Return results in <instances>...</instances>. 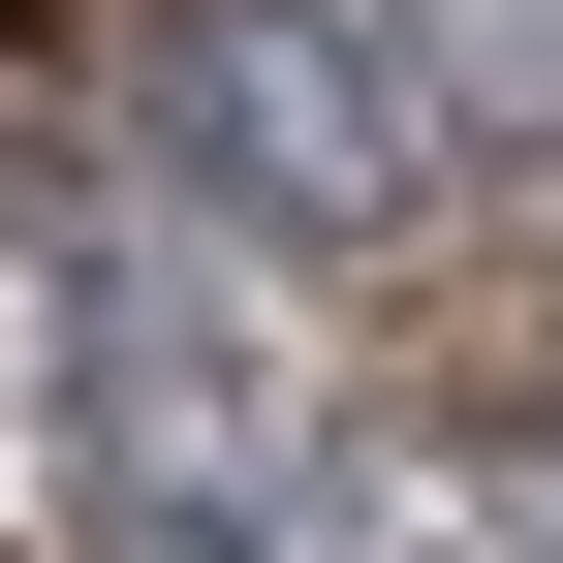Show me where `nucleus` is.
<instances>
[{"mask_svg":"<svg viewBox=\"0 0 563 563\" xmlns=\"http://www.w3.org/2000/svg\"><path fill=\"white\" fill-rule=\"evenodd\" d=\"M407 63H439V125H563V0H439Z\"/></svg>","mask_w":563,"mask_h":563,"instance_id":"nucleus-1","label":"nucleus"}]
</instances>
